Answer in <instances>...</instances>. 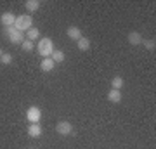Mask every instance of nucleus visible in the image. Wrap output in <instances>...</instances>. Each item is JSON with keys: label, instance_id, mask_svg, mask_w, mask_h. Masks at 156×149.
Returning a JSON list of instances; mask_svg holds the SVG:
<instances>
[{"label": "nucleus", "instance_id": "nucleus-7", "mask_svg": "<svg viewBox=\"0 0 156 149\" xmlns=\"http://www.w3.org/2000/svg\"><path fill=\"white\" fill-rule=\"evenodd\" d=\"M66 33H68V37H69L71 40H76V42L83 37V35H82V30H80L78 26H69Z\"/></svg>", "mask_w": 156, "mask_h": 149}, {"label": "nucleus", "instance_id": "nucleus-12", "mask_svg": "<svg viewBox=\"0 0 156 149\" xmlns=\"http://www.w3.org/2000/svg\"><path fill=\"white\" fill-rule=\"evenodd\" d=\"M24 7H26L28 12H37L40 9V2L38 0H28V2L24 4Z\"/></svg>", "mask_w": 156, "mask_h": 149}, {"label": "nucleus", "instance_id": "nucleus-3", "mask_svg": "<svg viewBox=\"0 0 156 149\" xmlns=\"http://www.w3.org/2000/svg\"><path fill=\"white\" fill-rule=\"evenodd\" d=\"M26 120H28L30 123H38L40 120H42V109L37 108V106L28 108V111H26Z\"/></svg>", "mask_w": 156, "mask_h": 149}, {"label": "nucleus", "instance_id": "nucleus-5", "mask_svg": "<svg viewBox=\"0 0 156 149\" xmlns=\"http://www.w3.org/2000/svg\"><path fill=\"white\" fill-rule=\"evenodd\" d=\"M7 38H9V42H11V44H14V45H21L23 42L26 40V38H24V35H23L21 31H17L16 28L11 31V35H9Z\"/></svg>", "mask_w": 156, "mask_h": 149}, {"label": "nucleus", "instance_id": "nucleus-17", "mask_svg": "<svg viewBox=\"0 0 156 149\" xmlns=\"http://www.w3.org/2000/svg\"><path fill=\"white\" fill-rule=\"evenodd\" d=\"M140 44L144 45V47H146L147 50H151V52H153V50L156 49V42H154V40H142Z\"/></svg>", "mask_w": 156, "mask_h": 149}, {"label": "nucleus", "instance_id": "nucleus-19", "mask_svg": "<svg viewBox=\"0 0 156 149\" xmlns=\"http://www.w3.org/2000/svg\"><path fill=\"white\" fill-rule=\"evenodd\" d=\"M0 61H2V64H11L12 62V55L11 54H7V52H4V54H2V57H0Z\"/></svg>", "mask_w": 156, "mask_h": 149}, {"label": "nucleus", "instance_id": "nucleus-9", "mask_svg": "<svg viewBox=\"0 0 156 149\" xmlns=\"http://www.w3.org/2000/svg\"><path fill=\"white\" fill-rule=\"evenodd\" d=\"M54 68H56V62L52 61L50 57H45L44 61H42V64H40V69H42L44 73H49V71H52Z\"/></svg>", "mask_w": 156, "mask_h": 149}, {"label": "nucleus", "instance_id": "nucleus-4", "mask_svg": "<svg viewBox=\"0 0 156 149\" xmlns=\"http://www.w3.org/2000/svg\"><path fill=\"white\" fill-rule=\"evenodd\" d=\"M56 132L59 135H73V125L69 122H59L56 125Z\"/></svg>", "mask_w": 156, "mask_h": 149}, {"label": "nucleus", "instance_id": "nucleus-6", "mask_svg": "<svg viewBox=\"0 0 156 149\" xmlns=\"http://www.w3.org/2000/svg\"><path fill=\"white\" fill-rule=\"evenodd\" d=\"M0 23L4 24V28L14 26V23H16V16H14L12 12H4V14L0 16Z\"/></svg>", "mask_w": 156, "mask_h": 149}, {"label": "nucleus", "instance_id": "nucleus-1", "mask_svg": "<svg viewBox=\"0 0 156 149\" xmlns=\"http://www.w3.org/2000/svg\"><path fill=\"white\" fill-rule=\"evenodd\" d=\"M37 49H38V54L42 55V57H50L52 55V52H54V44H52V38H49V37H44V38H40L38 45H37Z\"/></svg>", "mask_w": 156, "mask_h": 149}, {"label": "nucleus", "instance_id": "nucleus-18", "mask_svg": "<svg viewBox=\"0 0 156 149\" xmlns=\"http://www.w3.org/2000/svg\"><path fill=\"white\" fill-rule=\"evenodd\" d=\"M33 47H35V44L31 42V40H24L21 44V49L24 50V52H30V50H33Z\"/></svg>", "mask_w": 156, "mask_h": 149}, {"label": "nucleus", "instance_id": "nucleus-11", "mask_svg": "<svg viewBox=\"0 0 156 149\" xmlns=\"http://www.w3.org/2000/svg\"><path fill=\"white\" fill-rule=\"evenodd\" d=\"M142 42V37H140L139 31H130L128 33V44L130 45H139Z\"/></svg>", "mask_w": 156, "mask_h": 149}, {"label": "nucleus", "instance_id": "nucleus-15", "mask_svg": "<svg viewBox=\"0 0 156 149\" xmlns=\"http://www.w3.org/2000/svg\"><path fill=\"white\" fill-rule=\"evenodd\" d=\"M50 59L57 64V62L64 61V59H66V55H64V52H62V50H54V52H52V55H50Z\"/></svg>", "mask_w": 156, "mask_h": 149}, {"label": "nucleus", "instance_id": "nucleus-20", "mask_svg": "<svg viewBox=\"0 0 156 149\" xmlns=\"http://www.w3.org/2000/svg\"><path fill=\"white\" fill-rule=\"evenodd\" d=\"M2 54H4V50H2V49H0V57H2Z\"/></svg>", "mask_w": 156, "mask_h": 149}, {"label": "nucleus", "instance_id": "nucleus-10", "mask_svg": "<svg viewBox=\"0 0 156 149\" xmlns=\"http://www.w3.org/2000/svg\"><path fill=\"white\" fill-rule=\"evenodd\" d=\"M108 101H109V102H113V104H118V102L122 101V92H120V90L111 88V90L108 92Z\"/></svg>", "mask_w": 156, "mask_h": 149}, {"label": "nucleus", "instance_id": "nucleus-13", "mask_svg": "<svg viewBox=\"0 0 156 149\" xmlns=\"http://www.w3.org/2000/svg\"><path fill=\"white\" fill-rule=\"evenodd\" d=\"M37 38H40V31H38V28H30L28 31H26V40H31V42H35Z\"/></svg>", "mask_w": 156, "mask_h": 149}, {"label": "nucleus", "instance_id": "nucleus-2", "mask_svg": "<svg viewBox=\"0 0 156 149\" xmlns=\"http://www.w3.org/2000/svg\"><path fill=\"white\" fill-rule=\"evenodd\" d=\"M31 24H33V19H31V16H30V14L16 16V23H14V28H16L17 31L24 33V31H28L30 28H31Z\"/></svg>", "mask_w": 156, "mask_h": 149}, {"label": "nucleus", "instance_id": "nucleus-16", "mask_svg": "<svg viewBox=\"0 0 156 149\" xmlns=\"http://www.w3.org/2000/svg\"><path fill=\"white\" fill-rule=\"evenodd\" d=\"M111 87L115 88V90H120V88L123 87V78L122 76H115L111 82Z\"/></svg>", "mask_w": 156, "mask_h": 149}, {"label": "nucleus", "instance_id": "nucleus-14", "mask_svg": "<svg viewBox=\"0 0 156 149\" xmlns=\"http://www.w3.org/2000/svg\"><path fill=\"white\" fill-rule=\"evenodd\" d=\"M76 44H78V49L82 50V52H87V50L90 49V40L85 38V37H82V38L76 42Z\"/></svg>", "mask_w": 156, "mask_h": 149}, {"label": "nucleus", "instance_id": "nucleus-8", "mask_svg": "<svg viewBox=\"0 0 156 149\" xmlns=\"http://www.w3.org/2000/svg\"><path fill=\"white\" fill-rule=\"evenodd\" d=\"M28 135L30 137H40V135H42V125H40V123H31V125H30L28 127Z\"/></svg>", "mask_w": 156, "mask_h": 149}]
</instances>
